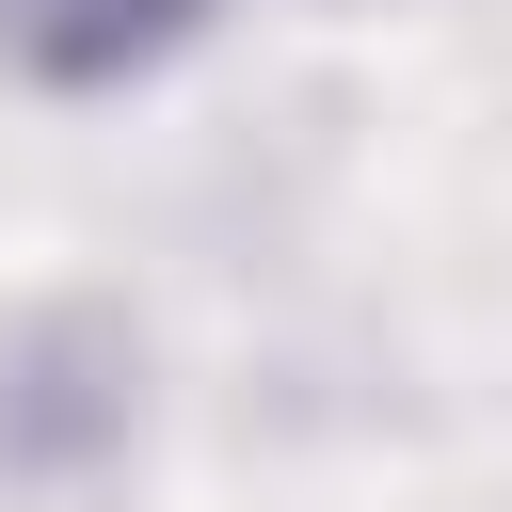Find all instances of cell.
<instances>
[{
  "label": "cell",
  "instance_id": "6da1fadb",
  "mask_svg": "<svg viewBox=\"0 0 512 512\" xmlns=\"http://www.w3.org/2000/svg\"><path fill=\"white\" fill-rule=\"evenodd\" d=\"M176 16H192V0H0L16 64H48V80H112V64H144Z\"/></svg>",
  "mask_w": 512,
  "mask_h": 512
}]
</instances>
